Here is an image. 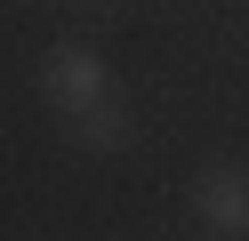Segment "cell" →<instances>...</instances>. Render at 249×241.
<instances>
[{"mask_svg": "<svg viewBox=\"0 0 249 241\" xmlns=\"http://www.w3.org/2000/svg\"><path fill=\"white\" fill-rule=\"evenodd\" d=\"M40 96L72 121V112H89L97 96H113V64H105L89 40H56L49 56H40Z\"/></svg>", "mask_w": 249, "mask_h": 241, "instance_id": "1", "label": "cell"}, {"mask_svg": "<svg viewBox=\"0 0 249 241\" xmlns=\"http://www.w3.org/2000/svg\"><path fill=\"white\" fill-rule=\"evenodd\" d=\"M129 137H137V121H129L121 96H97L89 112H72V145L81 153H129Z\"/></svg>", "mask_w": 249, "mask_h": 241, "instance_id": "3", "label": "cell"}, {"mask_svg": "<svg viewBox=\"0 0 249 241\" xmlns=\"http://www.w3.org/2000/svg\"><path fill=\"white\" fill-rule=\"evenodd\" d=\"M193 225L217 241H249V169H233V161H209V169L193 177Z\"/></svg>", "mask_w": 249, "mask_h": 241, "instance_id": "2", "label": "cell"}]
</instances>
